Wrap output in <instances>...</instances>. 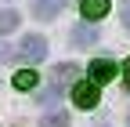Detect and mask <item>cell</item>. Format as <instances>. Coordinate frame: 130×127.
<instances>
[{
  "instance_id": "6da1fadb",
  "label": "cell",
  "mask_w": 130,
  "mask_h": 127,
  "mask_svg": "<svg viewBox=\"0 0 130 127\" xmlns=\"http://www.w3.org/2000/svg\"><path fill=\"white\" fill-rule=\"evenodd\" d=\"M18 55L22 62H40L43 55H47V40L43 36H36V33H29V36H22V44H18Z\"/></svg>"
},
{
  "instance_id": "7a4b0ae2",
  "label": "cell",
  "mask_w": 130,
  "mask_h": 127,
  "mask_svg": "<svg viewBox=\"0 0 130 127\" xmlns=\"http://www.w3.org/2000/svg\"><path fill=\"white\" fill-rule=\"evenodd\" d=\"M72 105L94 109L98 105V84H72Z\"/></svg>"
},
{
  "instance_id": "3957f363",
  "label": "cell",
  "mask_w": 130,
  "mask_h": 127,
  "mask_svg": "<svg viewBox=\"0 0 130 127\" xmlns=\"http://www.w3.org/2000/svg\"><path fill=\"white\" fill-rule=\"evenodd\" d=\"M116 76V62L112 58H94L90 62V84H108Z\"/></svg>"
},
{
  "instance_id": "277c9868",
  "label": "cell",
  "mask_w": 130,
  "mask_h": 127,
  "mask_svg": "<svg viewBox=\"0 0 130 127\" xmlns=\"http://www.w3.org/2000/svg\"><path fill=\"white\" fill-rule=\"evenodd\" d=\"M61 7H65V0H32V15L43 18V22H51Z\"/></svg>"
},
{
  "instance_id": "5b68a950",
  "label": "cell",
  "mask_w": 130,
  "mask_h": 127,
  "mask_svg": "<svg viewBox=\"0 0 130 127\" xmlns=\"http://www.w3.org/2000/svg\"><path fill=\"white\" fill-rule=\"evenodd\" d=\"M76 62H58V66L51 69V80H54V87H61V84H72L76 80Z\"/></svg>"
},
{
  "instance_id": "8992f818",
  "label": "cell",
  "mask_w": 130,
  "mask_h": 127,
  "mask_svg": "<svg viewBox=\"0 0 130 127\" xmlns=\"http://www.w3.org/2000/svg\"><path fill=\"white\" fill-rule=\"evenodd\" d=\"M94 40H101V36H98V29H94V26H87V22L72 26V44H76V47H90Z\"/></svg>"
},
{
  "instance_id": "52a82bcc",
  "label": "cell",
  "mask_w": 130,
  "mask_h": 127,
  "mask_svg": "<svg viewBox=\"0 0 130 127\" xmlns=\"http://www.w3.org/2000/svg\"><path fill=\"white\" fill-rule=\"evenodd\" d=\"M79 11H83L87 22H98V18H105V15H108V0H83Z\"/></svg>"
},
{
  "instance_id": "ba28073f",
  "label": "cell",
  "mask_w": 130,
  "mask_h": 127,
  "mask_svg": "<svg viewBox=\"0 0 130 127\" xmlns=\"http://www.w3.org/2000/svg\"><path fill=\"white\" fill-rule=\"evenodd\" d=\"M14 87H18V91H32V87H36V73H32V69L14 73Z\"/></svg>"
},
{
  "instance_id": "9c48e42d",
  "label": "cell",
  "mask_w": 130,
  "mask_h": 127,
  "mask_svg": "<svg viewBox=\"0 0 130 127\" xmlns=\"http://www.w3.org/2000/svg\"><path fill=\"white\" fill-rule=\"evenodd\" d=\"M40 127H69V113H61V109H58V113H47L40 120Z\"/></svg>"
},
{
  "instance_id": "30bf717a",
  "label": "cell",
  "mask_w": 130,
  "mask_h": 127,
  "mask_svg": "<svg viewBox=\"0 0 130 127\" xmlns=\"http://www.w3.org/2000/svg\"><path fill=\"white\" fill-rule=\"evenodd\" d=\"M18 29V11H0V33Z\"/></svg>"
},
{
  "instance_id": "8fae6325",
  "label": "cell",
  "mask_w": 130,
  "mask_h": 127,
  "mask_svg": "<svg viewBox=\"0 0 130 127\" xmlns=\"http://www.w3.org/2000/svg\"><path fill=\"white\" fill-rule=\"evenodd\" d=\"M36 102H40V105H54V102H58V87H47V91L40 94Z\"/></svg>"
},
{
  "instance_id": "7c38bea8",
  "label": "cell",
  "mask_w": 130,
  "mask_h": 127,
  "mask_svg": "<svg viewBox=\"0 0 130 127\" xmlns=\"http://www.w3.org/2000/svg\"><path fill=\"white\" fill-rule=\"evenodd\" d=\"M119 18H123V26L130 29V0H123V7H119Z\"/></svg>"
},
{
  "instance_id": "4fadbf2b",
  "label": "cell",
  "mask_w": 130,
  "mask_h": 127,
  "mask_svg": "<svg viewBox=\"0 0 130 127\" xmlns=\"http://www.w3.org/2000/svg\"><path fill=\"white\" fill-rule=\"evenodd\" d=\"M7 58H14V51H11V47H7L4 40H0V62H7Z\"/></svg>"
},
{
  "instance_id": "5bb4252c",
  "label": "cell",
  "mask_w": 130,
  "mask_h": 127,
  "mask_svg": "<svg viewBox=\"0 0 130 127\" xmlns=\"http://www.w3.org/2000/svg\"><path fill=\"white\" fill-rule=\"evenodd\" d=\"M123 80H126V91H130V62L123 66Z\"/></svg>"
}]
</instances>
